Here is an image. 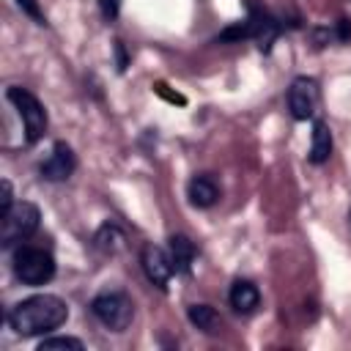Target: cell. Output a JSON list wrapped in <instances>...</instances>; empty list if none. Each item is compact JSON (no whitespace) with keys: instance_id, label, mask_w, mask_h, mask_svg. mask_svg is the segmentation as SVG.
Listing matches in <instances>:
<instances>
[{"instance_id":"obj_3","label":"cell","mask_w":351,"mask_h":351,"mask_svg":"<svg viewBox=\"0 0 351 351\" xmlns=\"http://www.w3.org/2000/svg\"><path fill=\"white\" fill-rule=\"evenodd\" d=\"M14 274L22 285H47L55 277V258L41 247H19L14 252Z\"/></svg>"},{"instance_id":"obj_4","label":"cell","mask_w":351,"mask_h":351,"mask_svg":"<svg viewBox=\"0 0 351 351\" xmlns=\"http://www.w3.org/2000/svg\"><path fill=\"white\" fill-rule=\"evenodd\" d=\"M5 99L16 107L19 118H22V126H25V143L27 145H36L44 132H47V110L44 104L27 90V88H19V85H11L5 90Z\"/></svg>"},{"instance_id":"obj_18","label":"cell","mask_w":351,"mask_h":351,"mask_svg":"<svg viewBox=\"0 0 351 351\" xmlns=\"http://www.w3.org/2000/svg\"><path fill=\"white\" fill-rule=\"evenodd\" d=\"M16 5H19V8H22V14H27L36 25H47V16H44V11H41L38 0H16Z\"/></svg>"},{"instance_id":"obj_20","label":"cell","mask_w":351,"mask_h":351,"mask_svg":"<svg viewBox=\"0 0 351 351\" xmlns=\"http://www.w3.org/2000/svg\"><path fill=\"white\" fill-rule=\"evenodd\" d=\"M14 208V189H11V181L3 178V197H0V219Z\"/></svg>"},{"instance_id":"obj_7","label":"cell","mask_w":351,"mask_h":351,"mask_svg":"<svg viewBox=\"0 0 351 351\" xmlns=\"http://www.w3.org/2000/svg\"><path fill=\"white\" fill-rule=\"evenodd\" d=\"M318 104V85L310 77H296L288 88V110L296 121H307L313 118Z\"/></svg>"},{"instance_id":"obj_14","label":"cell","mask_w":351,"mask_h":351,"mask_svg":"<svg viewBox=\"0 0 351 351\" xmlns=\"http://www.w3.org/2000/svg\"><path fill=\"white\" fill-rule=\"evenodd\" d=\"M186 318L195 329L206 332V335H217L222 321H219V313L211 307V304H189L186 307Z\"/></svg>"},{"instance_id":"obj_13","label":"cell","mask_w":351,"mask_h":351,"mask_svg":"<svg viewBox=\"0 0 351 351\" xmlns=\"http://www.w3.org/2000/svg\"><path fill=\"white\" fill-rule=\"evenodd\" d=\"M123 244H126V236H123V230H121L115 222H104V225L93 233V247H96L101 255H115V252L123 250Z\"/></svg>"},{"instance_id":"obj_11","label":"cell","mask_w":351,"mask_h":351,"mask_svg":"<svg viewBox=\"0 0 351 351\" xmlns=\"http://www.w3.org/2000/svg\"><path fill=\"white\" fill-rule=\"evenodd\" d=\"M228 302H230V307H233L239 315H250V313H255L258 304H261V291H258V285H255L252 280H241V277H239V280L230 282Z\"/></svg>"},{"instance_id":"obj_2","label":"cell","mask_w":351,"mask_h":351,"mask_svg":"<svg viewBox=\"0 0 351 351\" xmlns=\"http://www.w3.org/2000/svg\"><path fill=\"white\" fill-rule=\"evenodd\" d=\"M93 318L110 332H126L134 318V304L123 291H104L90 299Z\"/></svg>"},{"instance_id":"obj_9","label":"cell","mask_w":351,"mask_h":351,"mask_svg":"<svg viewBox=\"0 0 351 351\" xmlns=\"http://www.w3.org/2000/svg\"><path fill=\"white\" fill-rule=\"evenodd\" d=\"M74 167H77V156H74L71 145L63 143V140H58V143L52 145V154L41 162L38 173H41V178L58 184V181H69L71 173H74Z\"/></svg>"},{"instance_id":"obj_10","label":"cell","mask_w":351,"mask_h":351,"mask_svg":"<svg viewBox=\"0 0 351 351\" xmlns=\"http://www.w3.org/2000/svg\"><path fill=\"white\" fill-rule=\"evenodd\" d=\"M167 255L173 261L176 274H189L192 271V263H195V255H197V247H195V241L186 233H170V239H167Z\"/></svg>"},{"instance_id":"obj_23","label":"cell","mask_w":351,"mask_h":351,"mask_svg":"<svg viewBox=\"0 0 351 351\" xmlns=\"http://www.w3.org/2000/svg\"><path fill=\"white\" fill-rule=\"evenodd\" d=\"M112 49H115V69L123 74V71H126V66H129V58H126L123 41H115V44H112Z\"/></svg>"},{"instance_id":"obj_19","label":"cell","mask_w":351,"mask_h":351,"mask_svg":"<svg viewBox=\"0 0 351 351\" xmlns=\"http://www.w3.org/2000/svg\"><path fill=\"white\" fill-rule=\"evenodd\" d=\"M99 11H101L104 22H115L121 14V0H99Z\"/></svg>"},{"instance_id":"obj_22","label":"cell","mask_w":351,"mask_h":351,"mask_svg":"<svg viewBox=\"0 0 351 351\" xmlns=\"http://www.w3.org/2000/svg\"><path fill=\"white\" fill-rule=\"evenodd\" d=\"M154 90H156V93H159V96H162V99H167V101H170V104H186V99H184V96H181V93H170V90H167V85H165V82H156V85H154Z\"/></svg>"},{"instance_id":"obj_15","label":"cell","mask_w":351,"mask_h":351,"mask_svg":"<svg viewBox=\"0 0 351 351\" xmlns=\"http://www.w3.org/2000/svg\"><path fill=\"white\" fill-rule=\"evenodd\" d=\"M332 156V132L324 121L313 123V143H310V162L313 165H324Z\"/></svg>"},{"instance_id":"obj_5","label":"cell","mask_w":351,"mask_h":351,"mask_svg":"<svg viewBox=\"0 0 351 351\" xmlns=\"http://www.w3.org/2000/svg\"><path fill=\"white\" fill-rule=\"evenodd\" d=\"M0 222H3V228H0V247L3 250H11L14 244L25 241L27 236H33L38 230L41 211H38L36 203L22 200V203H14V208Z\"/></svg>"},{"instance_id":"obj_16","label":"cell","mask_w":351,"mask_h":351,"mask_svg":"<svg viewBox=\"0 0 351 351\" xmlns=\"http://www.w3.org/2000/svg\"><path fill=\"white\" fill-rule=\"evenodd\" d=\"M58 348H71V351H82V340L80 337H44L38 343V351H58Z\"/></svg>"},{"instance_id":"obj_12","label":"cell","mask_w":351,"mask_h":351,"mask_svg":"<svg viewBox=\"0 0 351 351\" xmlns=\"http://www.w3.org/2000/svg\"><path fill=\"white\" fill-rule=\"evenodd\" d=\"M186 197L195 208H211L219 200V186L211 176H192L186 184Z\"/></svg>"},{"instance_id":"obj_8","label":"cell","mask_w":351,"mask_h":351,"mask_svg":"<svg viewBox=\"0 0 351 351\" xmlns=\"http://www.w3.org/2000/svg\"><path fill=\"white\" fill-rule=\"evenodd\" d=\"M140 266H143V271H145V277H148L151 285H156L159 291H167V282H170V277H173L176 269H173L170 255L162 247L145 244L143 252H140Z\"/></svg>"},{"instance_id":"obj_21","label":"cell","mask_w":351,"mask_h":351,"mask_svg":"<svg viewBox=\"0 0 351 351\" xmlns=\"http://www.w3.org/2000/svg\"><path fill=\"white\" fill-rule=\"evenodd\" d=\"M335 38H337V41H343V44H348V41H351V19H346V16H343V19H337V22H335Z\"/></svg>"},{"instance_id":"obj_6","label":"cell","mask_w":351,"mask_h":351,"mask_svg":"<svg viewBox=\"0 0 351 351\" xmlns=\"http://www.w3.org/2000/svg\"><path fill=\"white\" fill-rule=\"evenodd\" d=\"M247 22H250V30H252V38L258 41V49L266 55V52H271V44L277 41V36H280V30H282V25L263 8V5H258L255 0H247Z\"/></svg>"},{"instance_id":"obj_1","label":"cell","mask_w":351,"mask_h":351,"mask_svg":"<svg viewBox=\"0 0 351 351\" xmlns=\"http://www.w3.org/2000/svg\"><path fill=\"white\" fill-rule=\"evenodd\" d=\"M69 318V304L55 293H36L8 310V326L19 337H36L58 329Z\"/></svg>"},{"instance_id":"obj_17","label":"cell","mask_w":351,"mask_h":351,"mask_svg":"<svg viewBox=\"0 0 351 351\" xmlns=\"http://www.w3.org/2000/svg\"><path fill=\"white\" fill-rule=\"evenodd\" d=\"M244 38H252V30H250V22H236L230 27H225L219 36H217V44H228V41H244Z\"/></svg>"}]
</instances>
